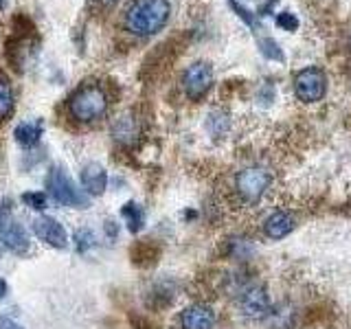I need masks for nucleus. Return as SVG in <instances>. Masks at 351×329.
Masks as SVG:
<instances>
[{
    "instance_id": "1",
    "label": "nucleus",
    "mask_w": 351,
    "mask_h": 329,
    "mask_svg": "<svg viewBox=\"0 0 351 329\" xmlns=\"http://www.w3.org/2000/svg\"><path fill=\"white\" fill-rule=\"evenodd\" d=\"M169 0H134L125 11V25L134 36H154L167 25Z\"/></svg>"
},
{
    "instance_id": "2",
    "label": "nucleus",
    "mask_w": 351,
    "mask_h": 329,
    "mask_svg": "<svg viewBox=\"0 0 351 329\" xmlns=\"http://www.w3.org/2000/svg\"><path fill=\"white\" fill-rule=\"evenodd\" d=\"M71 114L82 121V123H88V121H97L106 114L108 110V97L106 90L101 86H95V84H88L82 86L71 97Z\"/></svg>"
},
{
    "instance_id": "3",
    "label": "nucleus",
    "mask_w": 351,
    "mask_h": 329,
    "mask_svg": "<svg viewBox=\"0 0 351 329\" xmlns=\"http://www.w3.org/2000/svg\"><path fill=\"white\" fill-rule=\"evenodd\" d=\"M47 189L53 195V200L64 204V206L84 208L88 204V197L80 189H77L75 182L62 169H51L49 178H47Z\"/></svg>"
},
{
    "instance_id": "4",
    "label": "nucleus",
    "mask_w": 351,
    "mask_h": 329,
    "mask_svg": "<svg viewBox=\"0 0 351 329\" xmlns=\"http://www.w3.org/2000/svg\"><path fill=\"white\" fill-rule=\"evenodd\" d=\"M327 90V77L321 69H303L301 73H296L294 77V93L296 97L305 103H314L321 101L323 95Z\"/></svg>"
},
{
    "instance_id": "5",
    "label": "nucleus",
    "mask_w": 351,
    "mask_h": 329,
    "mask_svg": "<svg viewBox=\"0 0 351 329\" xmlns=\"http://www.w3.org/2000/svg\"><path fill=\"white\" fill-rule=\"evenodd\" d=\"M237 193L246 202H257L270 186V173L263 167H248L237 173Z\"/></svg>"
},
{
    "instance_id": "6",
    "label": "nucleus",
    "mask_w": 351,
    "mask_h": 329,
    "mask_svg": "<svg viewBox=\"0 0 351 329\" xmlns=\"http://www.w3.org/2000/svg\"><path fill=\"white\" fill-rule=\"evenodd\" d=\"M182 86L184 93L189 95L191 99H200L204 97L213 86V69L208 62H195L191 64L189 69L184 71L182 77Z\"/></svg>"
},
{
    "instance_id": "7",
    "label": "nucleus",
    "mask_w": 351,
    "mask_h": 329,
    "mask_svg": "<svg viewBox=\"0 0 351 329\" xmlns=\"http://www.w3.org/2000/svg\"><path fill=\"white\" fill-rule=\"evenodd\" d=\"M239 310L250 321H259L270 310V299L263 285H250L239 296Z\"/></svg>"
},
{
    "instance_id": "8",
    "label": "nucleus",
    "mask_w": 351,
    "mask_h": 329,
    "mask_svg": "<svg viewBox=\"0 0 351 329\" xmlns=\"http://www.w3.org/2000/svg\"><path fill=\"white\" fill-rule=\"evenodd\" d=\"M33 233H36L42 241H47L49 246H55V248H64L66 241H69L64 226L53 217H38L36 222H33Z\"/></svg>"
},
{
    "instance_id": "9",
    "label": "nucleus",
    "mask_w": 351,
    "mask_h": 329,
    "mask_svg": "<svg viewBox=\"0 0 351 329\" xmlns=\"http://www.w3.org/2000/svg\"><path fill=\"white\" fill-rule=\"evenodd\" d=\"M0 224H3V239H5L7 248L11 252H16V255H25L29 250V237L25 233V228L9 217H5Z\"/></svg>"
},
{
    "instance_id": "10",
    "label": "nucleus",
    "mask_w": 351,
    "mask_h": 329,
    "mask_svg": "<svg viewBox=\"0 0 351 329\" xmlns=\"http://www.w3.org/2000/svg\"><path fill=\"white\" fill-rule=\"evenodd\" d=\"M182 329H211L215 323V314L206 305H191L182 312Z\"/></svg>"
},
{
    "instance_id": "11",
    "label": "nucleus",
    "mask_w": 351,
    "mask_h": 329,
    "mask_svg": "<svg viewBox=\"0 0 351 329\" xmlns=\"http://www.w3.org/2000/svg\"><path fill=\"white\" fill-rule=\"evenodd\" d=\"M82 184H84V189L88 193L101 195L106 191V186H108V173H106V169L99 162L86 164L84 171H82Z\"/></svg>"
},
{
    "instance_id": "12",
    "label": "nucleus",
    "mask_w": 351,
    "mask_h": 329,
    "mask_svg": "<svg viewBox=\"0 0 351 329\" xmlns=\"http://www.w3.org/2000/svg\"><path fill=\"white\" fill-rule=\"evenodd\" d=\"M292 228H294V219L290 213L279 211V213H272L266 219V235L270 239H283Z\"/></svg>"
},
{
    "instance_id": "13",
    "label": "nucleus",
    "mask_w": 351,
    "mask_h": 329,
    "mask_svg": "<svg viewBox=\"0 0 351 329\" xmlns=\"http://www.w3.org/2000/svg\"><path fill=\"white\" fill-rule=\"evenodd\" d=\"M16 141L20 143V145H36V143L40 141L42 136V123L40 121H25V123H20L16 127Z\"/></svg>"
},
{
    "instance_id": "14",
    "label": "nucleus",
    "mask_w": 351,
    "mask_h": 329,
    "mask_svg": "<svg viewBox=\"0 0 351 329\" xmlns=\"http://www.w3.org/2000/svg\"><path fill=\"white\" fill-rule=\"evenodd\" d=\"M14 110V88H11L9 80L0 73V121L7 119Z\"/></svg>"
},
{
    "instance_id": "15",
    "label": "nucleus",
    "mask_w": 351,
    "mask_h": 329,
    "mask_svg": "<svg viewBox=\"0 0 351 329\" xmlns=\"http://www.w3.org/2000/svg\"><path fill=\"white\" fill-rule=\"evenodd\" d=\"M136 136V123L132 117H121L114 123V138L121 143H130Z\"/></svg>"
},
{
    "instance_id": "16",
    "label": "nucleus",
    "mask_w": 351,
    "mask_h": 329,
    "mask_svg": "<svg viewBox=\"0 0 351 329\" xmlns=\"http://www.w3.org/2000/svg\"><path fill=\"white\" fill-rule=\"evenodd\" d=\"M121 215L128 219L132 233H136V230L143 226V208L136 202H128L123 208H121Z\"/></svg>"
},
{
    "instance_id": "17",
    "label": "nucleus",
    "mask_w": 351,
    "mask_h": 329,
    "mask_svg": "<svg viewBox=\"0 0 351 329\" xmlns=\"http://www.w3.org/2000/svg\"><path fill=\"white\" fill-rule=\"evenodd\" d=\"M259 47H261V53L266 55L268 60H283V53H281V49H279V44L274 42L272 38H263V40H259Z\"/></svg>"
},
{
    "instance_id": "18",
    "label": "nucleus",
    "mask_w": 351,
    "mask_h": 329,
    "mask_svg": "<svg viewBox=\"0 0 351 329\" xmlns=\"http://www.w3.org/2000/svg\"><path fill=\"white\" fill-rule=\"evenodd\" d=\"M228 3H230V7H233V11H237V16H239L241 20H244V22H246V25H248V27H252V29H257V27H259V22H257V18H255V16H252V14H250V11H248V9H244V7H241L239 3H235V0H228Z\"/></svg>"
},
{
    "instance_id": "19",
    "label": "nucleus",
    "mask_w": 351,
    "mask_h": 329,
    "mask_svg": "<svg viewBox=\"0 0 351 329\" xmlns=\"http://www.w3.org/2000/svg\"><path fill=\"white\" fill-rule=\"evenodd\" d=\"M22 202L29 204L31 208H38V211H42V208H47V195L44 193H25L22 195Z\"/></svg>"
},
{
    "instance_id": "20",
    "label": "nucleus",
    "mask_w": 351,
    "mask_h": 329,
    "mask_svg": "<svg viewBox=\"0 0 351 329\" xmlns=\"http://www.w3.org/2000/svg\"><path fill=\"white\" fill-rule=\"evenodd\" d=\"M277 25L285 31H296L299 29V20H296V16L290 14V11H283V14L277 16Z\"/></svg>"
},
{
    "instance_id": "21",
    "label": "nucleus",
    "mask_w": 351,
    "mask_h": 329,
    "mask_svg": "<svg viewBox=\"0 0 351 329\" xmlns=\"http://www.w3.org/2000/svg\"><path fill=\"white\" fill-rule=\"evenodd\" d=\"M77 241H80V250H86V246H93V233L90 230H80Z\"/></svg>"
},
{
    "instance_id": "22",
    "label": "nucleus",
    "mask_w": 351,
    "mask_h": 329,
    "mask_svg": "<svg viewBox=\"0 0 351 329\" xmlns=\"http://www.w3.org/2000/svg\"><path fill=\"white\" fill-rule=\"evenodd\" d=\"M0 329H22V327L11 321V318H0Z\"/></svg>"
},
{
    "instance_id": "23",
    "label": "nucleus",
    "mask_w": 351,
    "mask_h": 329,
    "mask_svg": "<svg viewBox=\"0 0 351 329\" xmlns=\"http://www.w3.org/2000/svg\"><path fill=\"white\" fill-rule=\"evenodd\" d=\"M5 294H7V283H5V279L0 277V301L5 299Z\"/></svg>"
},
{
    "instance_id": "24",
    "label": "nucleus",
    "mask_w": 351,
    "mask_h": 329,
    "mask_svg": "<svg viewBox=\"0 0 351 329\" xmlns=\"http://www.w3.org/2000/svg\"><path fill=\"white\" fill-rule=\"evenodd\" d=\"M99 5H104V7H112V5H117L119 0H97Z\"/></svg>"
},
{
    "instance_id": "25",
    "label": "nucleus",
    "mask_w": 351,
    "mask_h": 329,
    "mask_svg": "<svg viewBox=\"0 0 351 329\" xmlns=\"http://www.w3.org/2000/svg\"><path fill=\"white\" fill-rule=\"evenodd\" d=\"M5 5H7V0H0V9H3Z\"/></svg>"
}]
</instances>
